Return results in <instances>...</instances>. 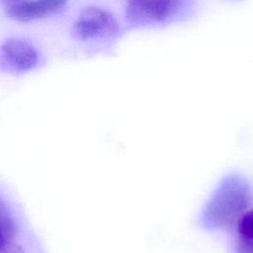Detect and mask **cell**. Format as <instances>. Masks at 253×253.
<instances>
[{
    "mask_svg": "<svg viewBox=\"0 0 253 253\" xmlns=\"http://www.w3.org/2000/svg\"><path fill=\"white\" fill-rule=\"evenodd\" d=\"M7 6L8 5H12V4H16V3H19V2H22L24 0H2Z\"/></svg>",
    "mask_w": 253,
    "mask_h": 253,
    "instance_id": "obj_10",
    "label": "cell"
},
{
    "mask_svg": "<svg viewBox=\"0 0 253 253\" xmlns=\"http://www.w3.org/2000/svg\"><path fill=\"white\" fill-rule=\"evenodd\" d=\"M0 228L6 231L11 236L15 237L17 234V224L11 214L9 209L0 198Z\"/></svg>",
    "mask_w": 253,
    "mask_h": 253,
    "instance_id": "obj_7",
    "label": "cell"
},
{
    "mask_svg": "<svg viewBox=\"0 0 253 253\" xmlns=\"http://www.w3.org/2000/svg\"><path fill=\"white\" fill-rule=\"evenodd\" d=\"M39 60L36 47L27 41L9 39L0 44V68L21 73L33 69Z\"/></svg>",
    "mask_w": 253,
    "mask_h": 253,
    "instance_id": "obj_3",
    "label": "cell"
},
{
    "mask_svg": "<svg viewBox=\"0 0 253 253\" xmlns=\"http://www.w3.org/2000/svg\"><path fill=\"white\" fill-rule=\"evenodd\" d=\"M13 239H14L13 236H11L6 231L0 228V251L7 248Z\"/></svg>",
    "mask_w": 253,
    "mask_h": 253,
    "instance_id": "obj_9",
    "label": "cell"
},
{
    "mask_svg": "<svg viewBox=\"0 0 253 253\" xmlns=\"http://www.w3.org/2000/svg\"><path fill=\"white\" fill-rule=\"evenodd\" d=\"M234 250L235 253H253V239L237 237Z\"/></svg>",
    "mask_w": 253,
    "mask_h": 253,
    "instance_id": "obj_8",
    "label": "cell"
},
{
    "mask_svg": "<svg viewBox=\"0 0 253 253\" xmlns=\"http://www.w3.org/2000/svg\"><path fill=\"white\" fill-rule=\"evenodd\" d=\"M182 0H128L126 12L133 23H159L173 16Z\"/></svg>",
    "mask_w": 253,
    "mask_h": 253,
    "instance_id": "obj_4",
    "label": "cell"
},
{
    "mask_svg": "<svg viewBox=\"0 0 253 253\" xmlns=\"http://www.w3.org/2000/svg\"><path fill=\"white\" fill-rule=\"evenodd\" d=\"M237 237L253 239V210L244 211L236 221Z\"/></svg>",
    "mask_w": 253,
    "mask_h": 253,
    "instance_id": "obj_6",
    "label": "cell"
},
{
    "mask_svg": "<svg viewBox=\"0 0 253 253\" xmlns=\"http://www.w3.org/2000/svg\"><path fill=\"white\" fill-rule=\"evenodd\" d=\"M250 201L251 189L248 182L239 175H227L220 181L204 208V226L209 230L230 227L248 208Z\"/></svg>",
    "mask_w": 253,
    "mask_h": 253,
    "instance_id": "obj_1",
    "label": "cell"
},
{
    "mask_svg": "<svg viewBox=\"0 0 253 253\" xmlns=\"http://www.w3.org/2000/svg\"><path fill=\"white\" fill-rule=\"evenodd\" d=\"M118 28V22L110 12L98 7H88L74 22L71 34L77 40L91 41L112 37Z\"/></svg>",
    "mask_w": 253,
    "mask_h": 253,
    "instance_id": "obj_2",
    "label": "cell"
},
{
    "mask_svg": "<svg viewBox=\"0 0 253 253\" xmlns=\"http://www.w3.org/2000/svg\"><path fill=\"white\" fill-rule=\"evenodd\" d=\"M67 0H24L8 5L6 15L18 22H30L58 13Z\"/></svg>",
    "mask_w": 253,
    "mask_h": 253,
    "instance_id": "obj_5",
    "label": "cell"
}]
</instances>
